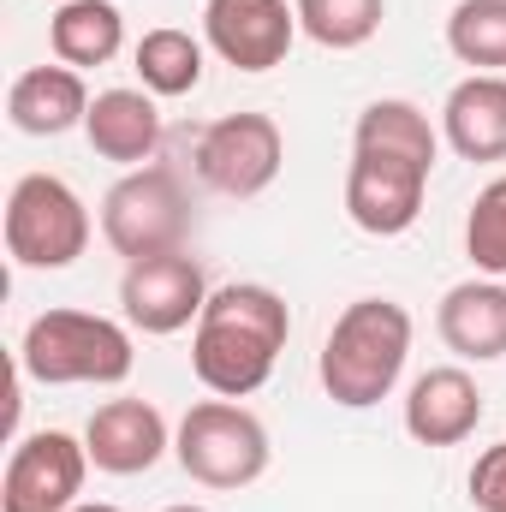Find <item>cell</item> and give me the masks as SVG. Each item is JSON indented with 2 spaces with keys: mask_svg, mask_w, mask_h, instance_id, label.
<instances>
[{
  "mask_svg": "<svg viewBox=\"0 0 506 512\" xmlns=\"http://www.w3.org/2000/svg\"><path fill=\"white\" fill-rule=\"evenodd\" d=\"M441 155V131L405 96H381L352 126V167H346V215L370 239H399L423 215V191Z\"/></svg>",
  "mask_w": 506,
  "mask_h": 512,
  "instance_id": "obj_1",
  "label": "cell"
},
{
  "mask_svg": "<svg viewBox=\"0 0 506 512\" xmlns=\"http://www.w3.org/2000/svg\"><path fill=\"white\" fill-rule=\"evenodd\" d=\"M292 340V310L274 286L262 280H233L209 292L197 334H191V370L215 399H251L274 376L280 352Z\"/></svg>",
  "mask_w": 506,
  "mask_h": 512,
  "instance_id": "obj_2",
  "label": "cell"
},
{
  "mask_svg": "<svg viewBox=\"0 0 506 512\" xmlns=\"http://www.w3.org/2000/svg\"><path fill=\"white\" fill-rule=\"evenodd\" d=\"M411 358V310L399 298H352L322 340V393L346 411L381 405Z\"/></svg>",
  "mask_w": 506,
  "mask_h": 512,
  "instance_id": "obj_3",
  "label": "cell"
},
{
  "mask_svg": "<svg viewBox=\"0 0 506 512\" xmlns=\"http://www.w3.org/2000/svg\"><path fill=\"white\" fill-rule=\"evenodd\" d=\"M131 364V328L96 310H42L18 340V370L42 387H120Z\"/></svg>",
  "mask_w": 506,
  "mask_h": 512,
  "instance_id": "obj_4",
  "label": "cell"
},
{
  "mask_svg": "<svg viewBox=\"0 0 506 512\" xmlns=\"http://www.w3.org/2000/svg\"><path fill=\"white\" fill-rule=\"evenodd\" d=\"M173 459L203 489H251L268 471L274 447L262 417L245 411L239 399H197L173 429Z\"/></svg>",
  "mask_w": 506,
  "mask_h": 512,
  "instance_id": "obj_5",
  "label": "cell"
},
{
  "mask_svg": "<svg viewBox=\"0 0 506 512\" xmlns=\"http://www.w3.org/2000/svg\"><path fill=\"white\" fill-rule=\"evenodd\" d=\"M90 251V209L54 173H24L6 197V256L18 268H72Z\"/></svg>",
  "mask_w": 506,
  "mask_h": 512,
  "instance_id": "obj_6",
  "label": "cell"
},
{
  "mask_svg": "<svg viewBox=\"0 0 506 512\" xmlns=\"http://www.w3.org/2000/svg\"><path fill=\"white\" fill-rule=\"evenodd\" d=\"M185 233H191V203H185V185L167 167H131L102 197V239L126 262L185 251Z\"/></svg>",
  "mask_w": 506,
  "mask_h": 512,
  "instance_id": "obj_7",
  "label": "cell"
},
{
  "mask_svg": "<svg viewBox=\"0 0 506 512\" xmlns=\"http://www.w3.org/2000/svg\"><path fill=\"white\" fill-rule=\"evenodd\" d=\"M286 161V131L274 126V114H227L197 137V179L215 197L251 203L280 179Z\"/></svg>",
  "mask_w": 506,
  "mask_h": 512,
  "instance_id": "obj_8",
  "label": "cell"
},
{
  "mask_svg": "<svg viewBox=\"0 0 506 512\" xmlns=\"http://www.w3.org/2000/svg\"><path fill=\"white\" fill-rule=\"evenodd\" d=\"M90 477V447L66 429H36L12 447L0 477V512H72Z\"/></svg>",
  "mask_w": 506,
  "mask_h": 512,
  "instance_id": "obj_9",
  "label": "cell"
},
{
  "mask_svg": "<svg viewBox=\"0 0 506 512\" xmlns=\"http://www.w3.org/2000/svg\"><path fill=\"white\" fill-rule=\"evenodd\" d=\"M203 304H209V280L191 251L143 256V262H126L120 274V310L137 334H179L203 316Z\"/></svg>",
  "mask_w": 506,
  "mask_h": 512,
  "instance_id": "obj_10",
  "label": "cell"
},
{
  "mask_svg": "<svg viewBox=\"0 0 506 512\" xmlns=\"http://www.w3.org/2000/svg\"><path fill=\"white\" fill-rule=\"evenodd\" d=\"M203 42L233 72H274V66H286V54L298 42V6H286V0H209Z\"/></svg>",
  "mask_w": 506,
  "mask_h": 512,
  "instance_id": "obj_11",
  "label": "cell"
},
{
  "mask_svg": "<svg viewBox=\"0 0 506 512\" xmlns=\"http://www.w3.org/2000/svg\"><path fill=\"white\" fill-rule=\"evenodd\" d=\"M84 447H90L96 471H108V477H143V471H155L173 453V435H167V417L149 399H108V405L90 411Z\"/></svg>",
  "mask_w": 506,
  "mask_h": 512,
  "instance_id": "obj_12",
  "label": "cell"
},
{
  "mask_svg": "<svg viewBox=\"0 0 506 512\" xmlns=\"http://www.w3.org/2000/svg\"><path fill=\"white\" fill-rule=\"evenodd\" d=\"M477 423H483V387L459 364L423 370L405 393V435L417 447H459L477 435Z\"/></svg>",
  "mask_w": 506,
  "mask_h": 512,
  "instance_id": "obj_13",
  "label": "cell"
},
{
  "mask_svg": "<svg viewBox=\"0 0 506 512\" xmlns=\"http://www.w3.org/2000/svg\"><path fill=\"white\" fill-rule=\"evenodd\" d=\"M441 137L459 161H506V72H471L441 102Z\"/></svg>",
  "mask_w": 506,
  "mask_h": 512,
  "instance_id": "obj_14",
  "label": "cell"
},
{
  "mask_svg": "<svg viewBox=\"0 0 506 512\" xmlns=\"http://www.w3.org/2000/svg\"><path fill=\"white\" fill-rule=\"evenodd\" d=\"M435 328L447 340V352H459L465 364H495L506 358V280H459L441 310H435Z\"/></svg>",
  "mask_w": 506,
  "mask_h": 512,
  "instance_id": "obj_15",
  "label": "cell"
},
{
  "mask_svg": "<svg viewBox=\"0 0 506 512\" xmlns=\"http://www.w3.org/2000/svg\"><path fill=\"white\" fill-rule=\"evenodd\" d=\"M90 102L96 96L84 90V72H72V66H30L6 90V114L24 137H60V131L84 126Z\"/></svg>",
  "mask_w": 506,
  "mask_h": 512,
  "instance_id": "obj_16",
  "label": "cell"
},
{
  "mask_svg": "<svg viewBox=\"0 0 506 512\" xmlns=\"http://www.w3.org/2000/svg\"><path fill=\"white\" fill-rule=\"evenodd\" d=\"M84 137L102 161L114 167H143L155 161L161 149V114H155V96L149 90H102L90 102V120H84Z\"/></svg>",
  "mask_w": 506,
  "mask_h": 512,
  "instance_id": "obj_17",
  "label": "cell"
},
{
  "mask_svg": "<svg viewBox=\"0 0 506 512\" xmlns=\"http://www.w3.org/2000/svg\"><path fill=\"white\" fill-rule=\"evenodd\" d=\"M48 48L72 72L108 66L126 48V12L114 0H60V12L48 18Z\"/></svg>",
  "mask_w": 506,
  "mask_h": 512,
  "instance_id": "obj_18",
  "label": "cell"
},
{
  "mask_svg": "<svg viewBox=\"0 0 506 512\" xmlns=\"http://www.w3.org/2000/svg\"><path fill=\"white\" fill-rule=\"evenodd\" d=\"M137 78L149 96H191L203 84V42L179 24H161V30H143L137 42Z\"/></svg>",
  "mask_w": 506,
  "mask_h": 512,
  "instance_id": "obj_19",
  "label": "cell"
},
{
  "mask_svg": "<svg viewBox=\"0 0 506 512\" xmlns=\"http://www.w3.org/2000/svg\"><path fill=\"white\" fill-rule=\"evenodd\" d=\"M447 48L471 72H506V0H459L447 12Z\"/></svg>",
  "mask_w": 506,
  "mask_h": 512,
  "instance_id": "obj_20",
  "label": "cell"
},
{
  "mask_svg": "<svg viewBox=\"0 0 506 512\" xmlns=\"http://www.w3.org/2000/svg\"><path fill=\"white\" fill-rule=\"evenodd\" d=\"M298 6V30L334 54L364 48L387 18V0H292Z\"/></svg>",
  "mask_w": 506,
  "mask_h": 512,
  "instance_id": "obj_21",
  "label": "cell"
},
{
  "mask_svg": "<svg viewBox=\"0 0 506 512\" xmlns=\"http://www.w3.org/2000/svg\"><path fill=\"white\" fill-rule=\"evenodd\" d=\"M465 256L477 262V274L506 280V173L489 179L465 215Z\"/></svg>",
  "mask_w": 506,
  "mask_h": 512,
  "instance_id": "obj_22",
  "label": "cell"
},
{
  "mask_svg": "<svg viewBox=\"0 0 506 512\" xmlns=\"http://www.w3.org/2000/svg\"><path fill=\"white\" fill-rule=\"evenodd\" d=\"M471 507L477 512H506V441L483 447L471 465Z\"/></svg>",
  "mask_w": 506,
  "mask_h": 512,
  "instance_id": "obj_23",
  "label": "cell"
},
{
  "mask_svg": "<svg viewBox=\"0 0 506 512\" xmlns=\"http://www.w3.org/2000/svg\"><path fill=\"white\" fill-rule=\"evenodd\" d=\"M72 512H120V507H108V501H78Z\"/></svg>",
  "mask_w": 506,
  "mask_h": 512,
  "instance_id": "obj_24",
  "label": "cell"
},
{
  "mask_svg": "<svg viewBox=\"0 0 506 512\" xmlns=\"http://www.w3.org/2000/svg\"><path fill=\"white\" fill-rule=\"evenodd\" d=\"M161 512H209V507H161Z\"/></svg>",
  "mask_w": 506,
  "mask_h": 512,
  "instance_id": "obj_25",
  "label": "cell"
}]
</instances>
